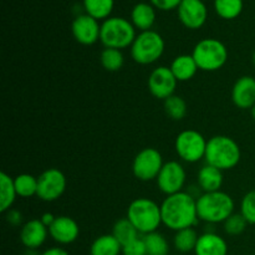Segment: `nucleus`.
Masks as SVG:
<instances>
[{"label": "nucleus", "instance_id": "9", "mask_svg": "<svg viewBox=\"0 0 255 255\" xmlns=\"http://www.w3.org/2000/svg\"><path fill=\"white\" fill-rule=\"evenodd\" d=\"M163 157L158 149L153 147H147L136 154L132 164V172L137 179L142 182H148L157 179L162 167Z\"/></svg>", "mask_w": 255, "mask_h": 255}, {"label": "nucleus", "instance_id": "19", "mask_svg": "<svg viewBox=\"0 0 255 255\" xmlns=\"http://www.w3.org/2000/svg\"><path fill=\"white\" fill-rule=\"evenodd\" d=\"M197 181H198V187L203 193L218 192L223 186V171L206 164L199 169Z\"/></svg>", "mask_w": 255, "mask_h": 255}, {"label": "nucleus", "instance_id": "7", "mask_svg": "<svg viewBox=\"0 0 255 255\" xmlns=\"http://www.w3.org/2000/svg\"><path fill=\"white\" fill-rule=\"evenodd\" d=\"M163 37L154 30L141 31L131 45V56L139 65H151L158 61L164 52Z\"/></svg>", "mask_w": 255, "mask_h": 255}, {"label": "nucleus", "instance_id": "29", "mask_svg": "<svg viewBox=\"0 0 255 255\" xmlns=\"http://www.w3.org/2000/svg\"><path fill=\"white\" fill-rule=\"evenodd\" d=\"M14 184L17 196L22 198H30L37 194V177H34L32 174H19L14 178Z\"/></svg>", "mask_w": 255, "mask_h": 255}, {"label": "nucleus", "instance_id": "21", "mask_svg": "<svg viewBox=\"0 0 255 255\" xmlns=\"http://www.w3.org/2000/svg\"><path fill=\"white\" fill-rule=\"evenodd\" d=\"M169 69L172 70L174 77L179 82L189 81V80L196 76L197 71L199 70L194 57L192 55L187 54L174 57Z\"/></svg>", "mask_w": 255, "mask_h": 255}, {"label": "nucleus", "instance_id": "37", "mask_svg": "<svg viewBox=\"0 0 255 255\" xmlns=\"http://www.w3.org/2000/svg\"><path fill=\"white\" fill-rule=\"evenodd\" d=\"M40 255H70L69 252L65 251L64 248H60V247H54V248H49L46 251L42 252Z\"/></svg>", "mask_w": 255, "mask_h": 255}, {"label": "nucleus", "instance_id": "16", "mask_svg": "<svg viewBox=\"0 0 255 255\" xmlns=\"http://www.w3.org/2000/svg\"><path fill=\"white\" fill-rule=\"evenodd\" d=\"M49 228L40 219H31L22 224L20 229V242L26 249L36 251L46 242Z\"/></svg>", "mask_w": 255, "mask_h": 255}, {"label": "nucleus", "instance_id": "14", "mask_svg": "<svg viewBox=\"0 0 255 255\" xmlns=\"http://www.w3.org/2000/svg\"><path fill=\"white\" fill-rule=\"evenodd\" d=\"M71 31L77 42L89 46L100 40L101 25L99 24V20L85 12L75 17L71 24Z\"/></svg>", "mask_w": 255, "mask_h": 255}, {"label": "nucleus", "instance_id": "30", "mask_svg": "<svg viewBox=\"0 0 255 255\" xmlns=\"http://www.w3.org/2000/svg\"><path fill=\"white\" fill-rule=\"evenodd\" d=\"M100 62H101L102 67H104L106 71L115 72L119 71L120 69H122L125 62V57L121 50L105 47V49L102 50L101 55H100Z\"/></svg>", "mask_w": 255, "mask_h": 255}, {"label": "nucleus", "instance_id": "18", "mask_svg": "<svg viewBox=\"0 0 255 255\" xmlns=\"http://www.w3.org/2000/svg\"><path fill=\"white\" fill-rule=\"evenodd\" d=\"M196 255H227L228 244L217 233H203L197 242Z\"/></svg>", "mask_w": 255, "mask_h": 255}, {"label": "nucleus", "instance_id": "1", "mask_svg": "<svg viewBox=\"0 0 255 255\" xmlns=\"http://www.w3.org/2000/svg\"><path fill=\"white\" fill-rule=\"evenodd\" d=\"M161 214L162 224L171 231L193 228L199 219L197 198L184 191L167 196L161 204Z\"/></svg>", "mask_w": 255, "mask_h": 255}, {"label": "nucleus", "instance_id": "39", "mask_svg": "<svg viewBox=\"0 0 255 255\" xmlns=\"http://www.w3.org/2000/svg\"><path fill=\"white\" fill-rule=\"evenodd\" d=\"M251 114H252V117H253V120L255 121V105L251 109Z\"/></svg>", "mask_w": 255, "mask_h": 255}, {"label": "nucleus", "instance_id": "28", "mask_svg": "<svg viewBox=\"0 0 255 255\" xmlns=\"http://www.w3.org/2000/svg\"><path fill=\"white\" fill-rule=\"evenodd\" d=\"M243 0H214V10L224 20L237 19L243 11Z\"/></svg>", "mask_w": 255, "mask_h": 255}, {"label": "nucleus", "instance_id": "36", "mask_svg": "<svg viewBox=\"0 0 255 255\" xmlns=\"http://www.w3.org/2000/svg\"><path fill=\"white\" fill-rule=\"evenodd\" d=\"M5 218H6V222L10 226L19 227L22 223V213L20 211H17V209H9L6 212Z\"/></svg>", "mask_w": 255, "mask_h": 255}, {"label": "nucleus", "instance_id": "13", "mask_svg": "<svg viewBox=\"0 0 255 255\" xmlns=\"http://www.w3.org/2000/svg\"><path fill=\"white\" fill-rule=\"evenodd\" d=\"M177 12L179 21L191 30L201 29L208 17V10L202 0H182Z\"/></svg>", "mask_w": 255, "mask_h": 255}, {"label": "nucleus", "instance_id": "40", "mask_svg": "<svg viewBox=\"0 0 255 255\" xmlns=\"http://www.w3.org/2000/svg\"><path fill=\"white\" fill-rule=\"evenodd\" d=\"M253 64H254V66H255V52L253 54Z\"/></svg>", "mask_w": 255, "mask_h": 255}, {"label": "nucleus", "instance_id": "41", "mask_svg": "<svg viewBox=\"0 0 255 255\" xmlns=\"http://www.w3.org/2000/svg\"><path fill=\"white\" fill-rule=\"evenodd\" d=\"M174 255H181V254H174Z\"/></svg>", "mask_w": 255, "mask_h": 255}, {"label": "nucleus", "instance_id": "20", "mask_svg": "<svg viewBox=\"0 0 255 255\" xmlns=\"http://www.w3.org/2000/svg\"><path fill=\"white\" fill-rule=\"evenodd\" d=\"M156 21V10L148 2H138L131 11V22L139 31H148Z\"/></svg>", "mask_w": 255, "mask_h": 255}, {"label": "nucleus", "instance_id": "33", "mask_svg": "<svg viewBox=\"0 0 255 255\" xmlns=\"http://www.w3.org/2000/svg\"><path fill=\"white\" fill-rule=\"evenodd\" d=\"M241 214L249 224H255V189L248 192L242 199Z\"/></svg>", "mask_w": 255, "mask_h": 255}, {"label": "nucleus", "instance_id": "6", "mask_svg": "<svg viewBox=\"0 0 255 255\" xmlns=\"http://www.w3.org/2000/svg\"><path fill=\"white\" fill-rule=\"evenodd\" d=\"M192 56L202 71H217L227 64L228 49L218 39L207 37L197 42Z\"/></svg>", "mask_w": 255, "mask_h": 255}, {"label": "nucleus", "instance_id": "17", "mask_svg": "<svg viewBox=\"0 0 255 255\" xmlns=\"http://www.w3.org/2000/svg\"><path fill=\"white\" fill-rule=\"evenodd\" d=\"M232 100L238 109L251 110L255 105V79L252 76H242L234 84L232 90Z\"/></svg>", "mask_w": 255, "mask_h": 255}, {"label": "nucleus", "instance_id": "3", "mask_svg": "<svg viewBox=\"0 0 255 255\" xmlns=\"http://www.w3.org/2000/svg\"><path fill=\"white\" fill-rule=\"evenodd\" d=\"M197 212L206 223H224L234 213V201L223 191L203 193L197 198Z\"/></svg>", "mask_w": 255, "mask_h": 255}, {"label": "nucleus", "instance_id": "15", "mask_svg": "<svg viewBox=\"0 0 255 255\" xmlns=\"http://www.w3.org/2000/svg\"><path fill=\"white\" fill-rule=\"evenodd\" d=\"M49 234L56 243L67 246L79 238L80 227L74 218L67 216H59L50 226Z\"/></svg>", "mask_w": 255, "mask_h": 255}, {"label": "nucleus", "instance_id": "10", "mask_svg": "<svg viewBox=\"0 0 255 255\" xmlns=\"http://www.w3.org/2000/svg\"><path fill=\"white\" fill-rule=\"evenodd\" d=\"M66 177L60 169L49 168L37 177V194L41 201H57L66 189Z\"/></svg>", "mask_w": 255, "mask_h": 255}, {"label": "nucleus", "instance_id": "31", "mask_svg": "<svg viewBox=\"0 0 255 255\" xmlns=\"http://www.w3.org/2000/svg\"><path fill=\"white\" fill-rule=\"evenodd\" d=\"M164 111H166L167 116L171 117L172 120L181 121L187 115V104L181 96L173 95L164 100Z\"/></svg>", "mask_w": 255, "mask_h": 255}, {"label": "nucleus", "instance_id": "25", "mask_svg": "<svg viewBox=\"0 0 255 255\" xmlns=\"http://www.w3.org/2000/svg\"><path fill=\"white\" fill-rule=\"evenodd\" d=\"M114 6L115 0H84V9L86 14L96 20L109 19Z\"/></svg>", "mask_w": 255, "mask_h": 255}, {"label": "nucleus", "instance_id": "34", "mask_svg": "<svg viewBox=\"0 0 255 255\" xmlns=\"http://www.w3.org/2000/svg\"><path fill=\"white\" fill-rule=\"evenodd\" d=\"M122 255H147L143 238H137L122 247Z\"/></svg>", "mask_w": 255, "mask_h": 255}, {"label": "nucleus", "instance_id": "32", "mask_svg": "<svg viewBox=\"0 0 255 255\" xmlns=\"http://www.w3.org/2000/svg\"><path fill=\"white\" fill-rule=\"evenodd\" d=\"M248 222L241 213H233L224 222V232L228 236H241L247 229Z\"/></svg>", "mask_w": 255, "mask_h": 255}, {"label": "nucleus", "instance_id": "22", "mask_svg": "<svg viewBox=\"0 0 255 255\" xmlns=\"http://www.w3.org/2000/svg\"><path fill=\"white\" fill-rule=\"evenodd\" d=\"M122 246L112 234H104L94 241L90 248V255H120Z\"/></svg>", "mask_w": 255, "mask_h": 255}, {"label": "nucleus", "instance_id": "8", "mask_svg": "<svg viewBox=\"0 0 255 255\" xmlns=\"http://www.w3.org/2000/svg\"><path fill=\"white\" fill-rule=\"evenodd\" d=\"M207 142L203 134L196 129H186L177 136L174 148L179 158L188 163H196L206 156Z\"/></svg>", "mask_w": 255, "mask_h": 255}, {"label": "nucleus", "instance_id": "2", "mask_svg": "<svg viewBox=\"0 0 255 255\" xmlns=\"http://www.w3.org/2000/svg\"><path fill=\"white\" fill-rule=\"evenodd\" d=\"M241 158V147L232 137L219 134L212 137L207 142L204 159L209 166L216 167L221 171H228L238 166Z\"/></svg>", "mask_w": 255, "mask_h": 255}, {"label": "nucleus", "instance_id": "4", "mask_svg": "<svg viewBox=\"0 0 255 255\" xmlns=\"http://www.w3.org/2000/svg\"><path fill=\"white\" fill-rule=\"evenodd\" d=\"M126 218L139 234L153 233L162 224L161 206L149 198H137L129 203Z\"/></svg>", "mask_w": 255, "mask_h": 255}, {"label": "nucleus", "instance_id": "12", "mask_svg": "<svg viewBox=\"0 0 255 255\" xmlns=\"http://www.w3.org/2000/svg\"><path fill=\"white\" fill-rule=\"evenodd\" d=\"M177 79L173 72L167 66H158L149 74L148 89L153 97L158 100H167L173 96L177 87Z\"/></svg>", "mask_w": 255, "mask_h": 255}, {"label": "nucleus", "instance_id": "27", "mask_svg": "<svg viewBox=\"0 0 255 255\" xmlns=\"http://www.w3.org/2000/svg\"><path fill=\"white\" fill-rule=\"evenodd\" d=\"M142 238L146 244L147 255H169L168 241L159 232L144 234Z\"/></svg>", "mask_w": 255, "mask_h": 255}, {"label": "nucleus", "instance_id": "38", "mask_svg": "<svg viewBox=\"0 0 255 255\" xmlns=\"http://www.w3.org/2000/svg\"><path fill=\"white\" fill-rule=\"evenodd\" d=\"M55 218H56V217H55L54 214H51V213H44V214H42V216H41V218H40V221H41L42 223H44L45 226L47 227V228H50V226H51V224L55 222Z\"/></svg>", "mask_w": 255, "mask_h": 255}, {"label": "nucleus", "instance_id": "26", "mask_svg": "<svg viewBox=\"0 0 255 255\" xmlns=\"http://www.w3.org/2000/svg\"><path fill=\"white\" fill-rule=\"evenodd\" d=\"M112 236L120 242L122 247L131 243L134 239L139 238V233L133 224L127 218H122L115 223L114 229H112Z\"/></svg>", "mask_w": 255, "mask_h": 255}, {"label": "nucleus", "instance_id": "23", "mask_svg": "<svg viewBox=\"0 0 255 255\" xmlns=\"http://www.w3.org/2000/svg\"><path fill=\"white\" fill-rule=\"evenodd\" d=\"M17 193L15 189L14 179L5 172L0 173V212L6 213L11 209Z\"/></svg>", "mask_w": 255, "mask_h": 255}, {"label": "nucleus", "instance_id": "35", "mask_svg": "<svg viewBox=\"0 0 255 255\" xmlns=\"http://www.w3.org/2000/svg\"><path fill=\"white\" fill-rule=\"evenodd\" d=\"M149 1H151V4L156 9L163 10V11H169V10L178 9L182 0H149Z\"/></svg>", "mask_w": 255, "mask_h": 255}, {"label": "nucleus", "instance_id": "11", "mask_svg": "<svg viewBox=\"0 0 255 255\" xmlns=\"http://www.w3.org/2000/svg\"><path fill=\"white\" fill-rule=\"evenodd\" d=\"M186 178L184 167L179 162L169 161L163 164L156 181L159 191L166 196H171L183 191Z\"/></svg>", "mask_w": 255, "mask_h": 255}, {"label": "nucleus", "instance_id": "24", "mask_svg": "<svg viewBox=\"0 0 255 255\" xmlns=\"http://www.w3.org/2000/svg\"><path fill=\"white\" fill-rule=\"evenodd\" d=\"M198 238L199 236L193 228L182 229V231L176 232L173 246L176 251L179 252L181 254L189 253V252H194Z\"/></svg>", "mask_w": 255, "mask_h": 255}, {"label": "nucleus", "instance_id": "5", "mask_svg": "<svg viewBox=\"0 0 255 255\" xmlns=\"http://www.w3.org/2000/svg\"><path fill=\"white\" fill-rule=\"evenodd\" d=\"M136 36V27L125 17L110 16L101 24L100 41L109 49L122 50L129 47Z\"/></svg>", "mask_w": 255, "mask_h": 255}]
</instances>
